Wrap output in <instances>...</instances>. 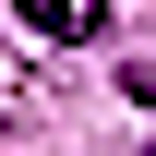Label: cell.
Wrapping results in <instances>:
<instances>
[{
    "label": "cell",
    "mask_w": 156,
    "mask_h": 156,
    "mask_svg": "<svg viewBox=\"0 0 156 156\" xmlns=\"http://www.w3.org/2000/svg\"><path fill=\"white\" fill-rule=\"evenodd\" d=\"M132 96H144V108H156V60H132Z\"/></svg>",
    "instance_id": "obj_1"
},
{
    "label": "cell",
    "mask_w": 156,
    "mask_h": 156,
    "mask_svg": "<svg viewBox=\"0 0 156 156\" xmlns=\"http://www.w3.org/2000/svg\"><path fill=\"white\" fill-rule=\"evenodd\" d=\"M144 156H156V144H144Z\"/></svg>",
    "instance_id": "obj_2"
}]
</instances>
